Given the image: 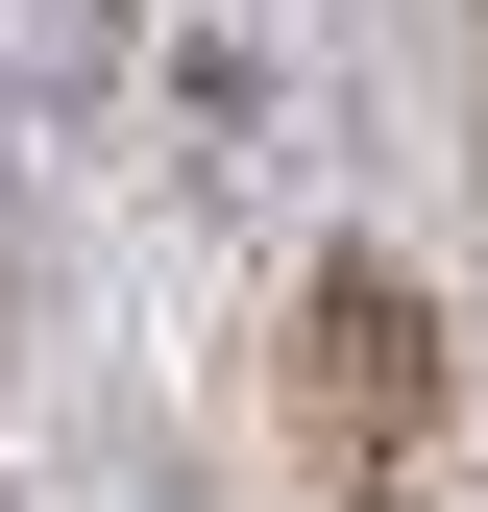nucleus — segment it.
<instances>
[{"label":"nucleus","mask_w":488,"mask_h":512,"mask_svg":"<svg viewBox=\"0 0 488 512\" xmlns=\"http://www.w3.org/2000/svg\"><path fill=\"white\" fill-rule=\"evenodd\" d=\"M269 439H293V512H415L440 488V439H464V342H440V293L391 269V244H318L269 317Z\"/></svg>","instance_id":"1"},{"label":"nucleus","mask_w":488,"mask_h":512,"mask_svg":"<svg viewBox=\"0 0 488 512\" xmlns=\"http://www.w3.org/2000/svg\"><path fill=\"white\" fill-rule=\"evenodd\" d=\"M122 74H147V0H0V98L25 122H98Z\"/></svg>","instance_id":"2"},{"label":"nucleus","mask_w":488,"mask_h":512,"mask_svg":"<svg viewBox=\"0 0 488 512\" xmlns=\"http://www.w3.org/2000/svg\"><path fill=\"white\" fill-rule=\"evenodd\" d=\"M0 512H25V488H0Z\"/></svg>","instance_id":"3"}]
</instances>
